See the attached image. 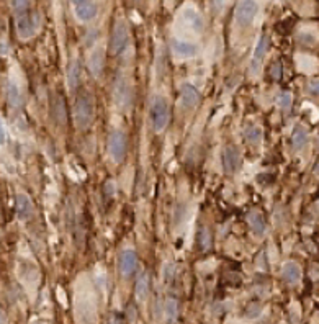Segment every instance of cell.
Instances as JSON below:
<instances>
[{"label":"cell","instance_id":"3","mask_svg":"<svg viewBox=\"0 0 319 324\" xmlns=\"http://www.w3.org/2000/svg\"><path fill=\"white\" fill-rule=\"evenodd\" d=\"M41 25V15L38 12H21L16 16V35H18L21 40H28V38H33L36 35V31L40 30Z\"/></svg>","mask_w":319,"mask_h":324},{"label":"cell","instance_id":"5","mask_svg":"<svg viewBox=\"0 0 319 324\" xmlns=\"http://www.w3.org/2000/svg\"><path fill=\"white\" fill-rule=\"evenodd\" d=\"M257 12H259V5L255 0H240L236 8V23L242 28L250 26L254 23Z\"/></svg>","mask_w":319,"mask_h":324},{"label":"cell","instance_id":"14","mask_svg":"<svg viewBox=\"0 0 319 324\" xmlns=\"http://www.w3.org/2000/svg\"><path fill=\"white\" fill-rule=\"evenodd\" d=\"M33 213H35V206H33L30 197L25 193H18V197H16V215L18 218L21 221H28Z\"/></svg>","mask_w":319,"mask_h":324},{"label":"cell","instance_id":"12","mask_svg":"<svg viewBox=\"0 0 319 324\" xmlns=\"http://www.w3.org/2000/svg\"><path fill=\"white\" fill-rule=\"evenodd\" d=\"M200 102V90L192 83H183L180 88V103L183 108H193Z\"/></svg>","mask_w":319,"mask_h":324},{"label":"cell","instance_id":"18","mask_svg":"<svg viewBox=\"0 0 319 324\" xmlns=\"http://www.w3.org/2000/svg\"><path fill=\"white\" fill-rule=\"evenodd\" d=\"M282 275H283V280L287 282V283L295 285V283L300 282V278H301V270H300V267L295 264V262H288V264L283 265Z\"/></svg>","mask_w":319,"mask_h":324},{"label":"cell","instance_id":"21","mask_svg":"<svg viewBox=\"0 0 319 324\" xmlns=\"http://www.w3.org/2000/svg\"><path fill=\"white\" fill-rule=\"evenodd\" d=\"M149 295V278L148 273H141L136 280V298L139 301H144Z\"/></svg>","mask_w":319,"mask_h":324},{"label":"cell","instance_id":"4","mask_svg":"<svg viewBox=\"0 0 319 324\" xmlns=\"http://www.w3.org/2000/svg\"><path fill=\"white\" fill-rule=\"evenodd\" d=\"M126 151H128V141L126 135L123 131H113L108 138V154L113 159V162L120 164L123 159L126 158Z\"/></svg>","mask_w":319,"mask_h":324},{"label":"cell","instance_id":"16","mask_svg":"<svg viewBox=\"0 0 319 324\" xmlns=\"http://www.w3.org/2000/svg\"><path fill=\"white\" fill-rule=\"evenodd\" d=\"M223 167L228 174H234L239 167V151L234 146H228L223 151Z\"/></svg>","mask_w":319,"mask_h":324},{"label":"cell","instance_id":"7","mask_svg":"<svg viewBox=\"0 0 319 324\" xmlns=\"http://www.w3.org/2000/svg\"><path fill=\"white\" fill-rule=\"evenodd\" d=\"M126 44H128V26L123 20H118V21H115L113 31H111L110 51L115 56H118L125 51Z\"/></svg>","mask_w":319,"mask_h":324},{"label":"cell","instance_id":"38","mask_svg":"<svg viewBox=\"0 0 319 324\" xmlns=\"http://www.w3.org/2000/svg\"><path fill=\"white\" fill-rule=\"evenodd\" d=\"M316 174L319 175V162H318V165H316Z\"/></svg>","mask_w":319,"mask_h":324},{"label":"cell","instance_id":"1","mask_svg":"<svg viewBox=\"0 0 319 324\" xmlns=\"http://www.w3.org/2000/svg\"><path fill=\"white\" fill-rule=\"evenodd\" d=\"M92 118H93V98L88 92H82L77 95L74 103V123L79 130H85L92 123Z\"/></svg>","mask_w":319,"mask_h":324},{"label":"cell","instance_id":"26","mask_svg":"<svg viewBox=\"0 0 319 324\" xmlns=\"http://www.w3.org/2000/svg\"><path fill=\"white\" fill-rule=\"evenodd\" d=\"M54 116L59 123H66V110H64V102L63 98H56L54 105Z\"/></svg>","mask_w":319,"mask_h":324},{"label":"cell","instance_id":"13","mask_svg":"<svg viewBox=\"0 0 319 324\" xmlns=\"http://www.w3.org/2000/svg\"><path fill=\"white\" fill-rule=\"evenodd\" d=\"M97 13H98V7H97V3H95V0L93 2L74 5L76 18L82 21V23H88V21H92L95 16H97Z\"/></svg>","mask_w":319,"mask_h":324},{"label":"cell","instance_id":"34","mask_svg":"<svg viewBox=\"0 0 319 324\" xmlns=\"http://www.w3.org/2000/svg\"><path fill=\"white\" fill-rule=\"evenodd\" d=\"M300 38L301 40H306V41H303V43H308V44H311V43H315V36H311V35H300Z\"/></svg>","mask_w":319,"mask_h":324},{"label":"cell","instance_id":"27","mask_svg":"<svg viewBox=\"0 0 319 324\" xmlns=\"http://www.w3.org/2000/svg\"><path fill=\"white\" fill-rule=\"evenodd\" d=\"M198 244L201 249H208L210 244H211V236H210V231L206 228H201L200 233H198Z\"/></svg>","mask_w":319,"mask_h":324},{"label":"cell","instance_id":"28","mask_svg":"<svg viewBox=\"0 0 319 324\" xmlns=\"http://www.w3.org/2000/svg\"><path fill=\"white\" fill-rule=\"evenodd\" d=\"M31 2L33 0H12V8L16 13L26 12V10L31 7Z\"/></svg>","mask_w":319,"mask_h":324},{"label":"cell","instance_id":"31","mask_svg":"<svg viewBox=\"0 0 319 324\" xmlns=\"http://www.w3.org/2000/svg\"><path fill=\"white\" fill-rule=\"evenodd\" d=\"M115 193H116V183L115 182H108L105 185V195L111 197V195H115Z\"/></svg>","mask_w":319,"mask_h":324},{"label":"cell","instance_id":"37","mask_svg":"<svg viewBox=\"0 0 319 324\" xmlns=\"http://www.w3.org/2000/svg\"><path fill=\"white\" fill-rule=\"evenodd\" d=\"M5 321H7V318H5V313L0 310V323H5Z\"/></svg>","mask_w":319,"mask_h":324},{"label":"cell","instance_id":"9","mask_svg":"<svg viewBox=\"0 0 319 324\" xmlns=\"http://www.w3.org/2000/svg\"><path fill=\"white\" fill-rule=\"evenodd\" d=\"M170 49H172V53L175 54V58L178 59L195 58L200 51V48L195 43H188V41H182V40H172Z\"/></svg>","mask_w":319,"mask_h":324},{"label":"cell","instance_id":"33","mask_svg":"<svg viewBox=\"0 0 319 324\" xmlns=\"http://www.w3.org/2000/svg\"><path fill=\"white\" fill-rule=\"evenodd\" d=\"M259 313H260V306H250L249 308V311H247V315L250 316V318H255V316H259Z\"/></svg>","mask_w":319,"mask_h":324},{"label":"cell","instance_id":"29","mask_svg":"<svg viewBox=\"0 0 319 324\" xmlns=\"http://www.w3.org/2000/svg\"><path fill=\"white\" fill-rule=\"evenodd\" d=\"M270 74H272V77H273L275 81L282 79V66H280V63H273V64H272Z\"/></svg>","mask_w":319,"mask_h":324},{"label":"cell","instance_id":"15","mask_svg":"<svg viewBox=\"0 0 319 324\" xmlns=\"http://www.w3.org/2000/svg\"><path fill=\"white\" fill-rule=\"evenodd\" d=\"M5 93H7V102L10 108H20L23 103V95H21L20 85L13 79H10L5 85Z\"/></svg>","mask_w":319,"mask_h":324},{"label":"cell","instance_id":"22","mask_svg":"<svg viewBox=\"0 0 319 324\" xmlns=\"http://www.w3.org/2000/svg\"><path fill=\"white\" fill-rule=\"evenodd\" d=\"M292 143L295 149H301L308 143V131L303 126H296L292 135Z\"/></svg>","mask_w":319,"mask_h":324},{"label":"cell","instance_id":"11","mask_svg":"<svg viewBox=\"0 0 319 324\" xmlns=\"http://www.w3.org/2000/svg\"><path fill=\"white\" fill-rule=\"evenodd\" d=\"M138 265V255L133 249H125L120 255V272L123 277H131Z\"/></svg>","mask_w":319,"mask_h":324},{"label":"cell","instance_id":"35","mask_svg":"<svg viewBox=\"0 0 319 324\" xmlns=\"http://www.w3.org/2000/svg\"><path fill=\"white\" fill-rule=\"evenodd\" d=\"M213 5H215L216 10H221L223 5H225V0H213Z\"/></svg>","mask_w":319,"mask_h":324},{"label":"cell","instance_id":"30","mask_svg":"<svg viewBox=\"0 0 319 324\" xmlns=\"http://www.w3.org/2000/svg\"><path fill=\"white\" fill-rule=\"evenodd\" d=\"M7 143V128H5V123H3V120L0 118V144H3Z\"/></svg>","mask_w":319,"mask_h":324},{"label":"cell","instance_id":"25","mask_svg":"<svg viewBox=\"0 0 319 324\" xmlns=\"http://www.w3.org/2000/svg\"><path fill=\"white\" fill-rule=\"evenodd\" d=\"M277 102H278V107L282 108L283 111H290V110H292V105H293V95L288 93V92H283L278 97Z\"/></svg>","mask_w":319,"mask_h":324},{"label":"cell","instance_id":"17","mask_svg":"<svg viewBox=\"0 0 319 324\" xmlns=\"http://www.w3.org/2000/svg\"><path fill=\"white\" fill-rule=\"evenodd\" d=\"M88 71L93 77H100L103 71V49L97 48L93 49L90 58H88Z\"/></svg>","mask_w":319,"mask_h":324},{"label":"cell","instance_id":"23","mask_svg":"<svg viewBox=\"0 0 319 324\" xmlns=\"http://www.w3.org/2000/svg\"><path fill=\"white\" fill-rule=\"evenodd\" d=\"M177 316H178V303H177V300H167V303H165V318H167V321H177Z\"/></svg>","mask_w":319,"mask_h":324},{"label":"cell","instance_id":"20","mask_svg":"<svg viewBox=\"0 0 319 324\" xmlns=\"http://www.w3.org/2000/svg\"><path fill=\"white\" fill-rule=\"evenodd\" d=\"M79 79H80V64L79 61L74 59L67 68V85H69L71 90L79 85Z\"/></svg>","mask_w":319,"mask_h":324},{"label":"cell","instance_id":"19","mask_svg":"<svg viewBox=\"0 0 319 324\" xmlns=\"http://www.w3.org/2000/svg\"><path fill=\"white\" fill-rule=\"evenodd\" d=\"M247 221L250 225V230H252V233L257 234V236L265 233V221H264V216L260 215V211H257V210L250 211L247 215Z\"/></svg>","mask_w":319,"mask_h":324},{"label":"cell","instance_id":"10","mask_svg":"<svg viewBox=\"0 0 319 324\" xmlns=\"http://www.w3.org/2000/svg\"><path fill=\"white\" fill-rule=\"evenodd\" d=\"M267 48H268V36H260L255 44L252 61H250V76L259 74V71L262 68V61H264V56L267 53Z\"/></svg>","mask_w":319,"mask_h":324},{"label":"cell","instance_id":"2","mask_svg":"<svg viewBox=\"0 0 319 324\" xmlns=\"http://www.w3.org/2000/svg\"><path fill=\"white\" fill-rule=\"evenodd\" d=\"M149 116H151V125H153V130L156 133L164 131V128L169 123V103L164 97H158L153 98V103H151V110H149Z\"/></svg>","mask_w":319,"mask_h":324},{"label":"cell","instance_id":"24","mask_svg":"<svg viewBox=\"0 0 319 324\" xmlns=\"http://www.w3.org/2000/svg\"><path fill=\"white\" fill-rule=\"evenodd\" d=\"M244 136L249 143L257 144L262 138V130L259 126H247V128H245V131H244Z\"/></svg>","mask_w":319,"mask_h":324},{"label":"cell","instance_id":"32","mask_svg":"<svg viewBox=\"0 0 319 324\" xmlns=\"http://www.w3.org/2000/svg\"><path fill=\"white\" fill-rule=\"evenodd\" d=\"M310 92L313 95H319V81H313L310 83Z\"/></svg>","mask_w":319,"mask_h":324},{"label":"cell","instance_id":"36","mask_svg":"<svg viewBox=\"0 0 319 324\" xmlns=\"http://www.w3.org/2000/svg\"><path fill=\"white\" fill-rule=\"evenodd\" d=\"M72 5H79V3H87V2H93V0H71Z\"/></svg>","mask_w":319,"mask_h":324},{"label":"cell","instance_id":"8","mask_svg":"<svg viewBox=\"0 0 319 324\" xmlns=\"http://www.w3.org/2000/svg\"><path fill=\"white\" fill-rule=\"evenodd\" d=\"M180 21H182L183 26L188 28L190 31L197 33V35H200V33L203 31V28H205L203 16H201V13L198 12L197 8L190 7V5H187V7H183L180 10Z\"/></svg>","mask_w":319,"mask_h":324},{"label":"cell","instance_id":"6","mask_svg":"<svg viewBox=\"0 0 319 324\" xmlns=\"http://www.w3.org/2000/svg\"><path fill=\"white\" fill-rule=\"evenodd\" d=\"M113 98H115V103L118 105L121 110H126L131 105V85H130L128 77H125L123 74L116 77Z\"/></svg>","mask_w":319,"mask_h":324}]
</instances>
